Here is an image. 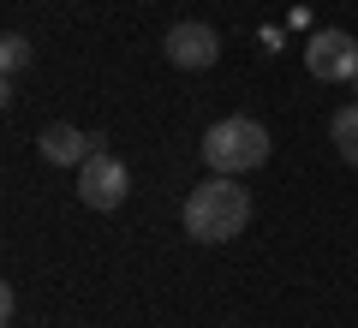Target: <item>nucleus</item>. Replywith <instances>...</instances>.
<instances>
[{"label":"nucleus","instance_id":"1","mask_svg":"<svg viewBox=\"0 0 358 328\" xmlns=\"http://www.w3.org/2000/svg\"><path fill=\"white\" fill-rule=\"evenodd\" d=\"M245 221H251V191H245L239 179H227V173L192 185V197H185V209H179V227H185V239H197V245L239 239Z\"/></svg>","mask_w":358,"mask_h":328},{"label":"nucleus","instance_id":"2","mask_svg":"<svg viewBox=\"0 0 358 328\" xmlns=\"http://www.w3.org/2000/svg\"><path fill=\"white\" fill-rule=\"evenodd\" d=\"M203 162L215 167V173H227V179L257 173V167L268 162V131L257 126V120H245V114H227V120H215V126L203 131Z\"/></svg>","mask_w":358,"mask_h":328},{"label":"nucleus","instance_id":"3","mask_svg":"<svg viewBox=\"0 0 358 328\" xmlns=\"http://www.w3.org/2000/svg\"><path fill=\"white\" fill-rule=\"evenodd\" d=\"M131 191V167L120 162V155L96 150L84 167H78V197H84V209H120Z\"/></svg>","mask_w":358,"mask_h":328},{"label":"nucleus","instance_id":"4","mask_svg":"<svg viewBox=\"0 0 358 328\" xmlns=\"http://www.w3.org/2000/svg\"><path fill=\"white\" fill-rule=\"evenodd\" d=\"M305 66L322 84H346V78H358V42L346 30H317L310 48H305Z\"/></svg>","mask_w":358,"mask_h":328},{"label":"nucleus","instance_id":"5","mask_svg":"<svg viewBox=\"0 0 358 328\" xmlns=\"http://www.w3.org/2000/svg\"><path fill=\"white\" fill-rule=\"evenodd\" d=\"M167 60L179 66V72H209V66L221 60V36L209 24H197V18H185V24H173L167 30Z\"/></svg>","mask_w":358,"mask_h":328},{"label":"nucleus","instance_id":"6","mask_svg":"<svg viewBox=\"0 0 358 328\" xmlns=\"http://www.w3.org/2000/svg\"><path fill=\"white\" fill-rule=\"evenodd\" d=\"M96 150H102V131H78V126H48L36 138V155L54 167H84Z\"/></svg>","mask_w":358,"mask_h":328},{"label":"nucleus","instance_id":"7","mask_svg":"<svg viewBox=\"0 0 358 328\" xmlns=\"http://www.w3.org/2000/svg\"><path fill=\"white\" fill-rule=\"evenodd\" d=\"M329 138H334V150H341V162H352V167H358V101L334 108V120H329Z\"/></svg>","mask_w":358,"mask_h":328},{"label":"nucleus","instance_id":"8","mask_svg":"<svg viewBox=\"0 0 358 328\" xmlns=\"http://www.w3.org/2000/svg\"><path fill=\"white\" fill-rule=\"evenodd\" d=\"M0 66H6V78H18L30 66V36H18V30H6L0 36Z\"/></svg>","mask_w":358,"mask_h":328},{"label":"nucleus","instance_id":"9","mask_svg":"<svg viewBox=\"0 0 358 328\" xmlns=\"http://www.w3.org/2000/svg\"><path fill=\"white\" fill-rule=\"evenodd\" d=\"M352 84H358V78H352Z\"/></svg>","mask_w":358,"mask_h":328}]
</instances>
